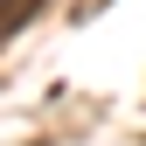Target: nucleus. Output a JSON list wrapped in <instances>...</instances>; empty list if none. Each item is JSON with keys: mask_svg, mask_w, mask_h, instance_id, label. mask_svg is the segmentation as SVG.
Wrapping results in <instances>:
<instances>
[{"mask_svg": "<svg viewBox=\"0 0 146 146\" xmlns=\"http://www.w3.org/2000/svg\"><path fill=\"white\" fill-rule=\"evenodd\" d=\"M28 14H35V0H0V42L14 28H28Z\"/></svg>", "mask_w": 146, "mask_h": 146, "instance_id": "obj_1", "label": "nucleus"}]
</instances>
